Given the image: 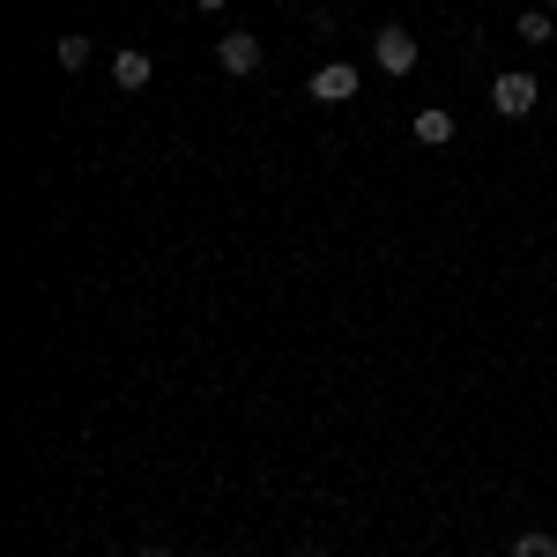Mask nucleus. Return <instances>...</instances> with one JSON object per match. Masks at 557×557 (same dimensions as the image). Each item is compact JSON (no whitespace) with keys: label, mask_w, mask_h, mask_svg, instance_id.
<instances>
[{"label":"nucleus","mask_w":557,"mask_h":557,"mask_svg":"<svg viewBox=\"0 0 557 557\" xmlns=\"http://www.w3.org/2000/svg\"><path fill=\"white\" fill-rule=\"evenodd\" d=\"M535 97H543V89H535V75H498V83H491V112H498V120H528V112H535Z\"/></svg>","instance_id":"f257e3e1"},{"label":"nucleus","mask_w":557,"mask_h":557,"mask_svg":"<svg viewBox=\"0 0 557 557\" xmlns=\"http://www.w3.org/2000/svg\"><path fill=\"white\" fill-rule=\"evenodd\" d=\"M372 60H380V75H409V67H417V38H409L401 23H386L380 38H372Z\"/></svg>","instance_id":"f03ea898"},{"label":"nucleus","mask_w":557,"mask_h":557,"mask_svg":"<svg viewBox=\"0 0 557 557\" xmlns=\"http://www.w3.org/2000/svg\"><path fill=\"white\" fill-rule=\"evenodd\" d=\"M357 83H364V75H357V67H349V60H327V67H312V97H320V104H349V97H357Z\"/></svg>","instance_id":"7ed1b4c3"},{"label":"nucleus","mask_w":557,"mask_h":557,"mask_svg":"<svg viewBox=\"0 0 557 557\" xmlns=\"http://www.w3.org/2000/svg\"><path fill=\"white\" fill-rule=\"evenodd\" d=\"M215 60H223V75H253V67H260V38H253V30H223Z\"/></svg>","instance_id":"20e7f679"},{"label":"nucleus","mask_w":557,"mask_h":557,"mask_svg":"<svg viewBox=\"0 0 557 557\" xmlns=\"http://www.w3.org/2000/svg\"><path fill=\"white\" fill-rule=\"evenodd\" d=\"M149 75H157V60H149V52H141V45H127V52H112V83L127 89H149Z\"/></svg>","instance_id":"39448f33"},{"label":"nucleus","mask_w":557,"mask_h":557,"mask_svg":"<svg viewBox=\"0 0 557 557\" xmlns=\"http://www.w3.org/2000/svg\"><path fill=\"white\" fill-rule=\"evenodd\" d=\"M417 141H424V149H446V141H454V112H446V104H424V112H417Z\"/></svg>","instance_id":"423d86ee"},{"label":"nucleus","mask_w":557,"mask_h":557,"mask_svg":"<svg viewBox=\"0 0 557 557\" xmlns=\"http://www.w3.org/2000/svg\"><path fill=\"white\" fill-rule=\"evenodd\" d=\"M52 52H60V67H89V60H97V38H83V30H67V38L52 45Z\"/></svg>","instance_id":"0eeeda50"},{"label":"nucleus","mask_w":557,"mask_h":557,"mask_svg":"<svg viewBox=\"0 0 557 557\" xmlns=\"http://www.w3.org/2000/svg\"><path fill=\"white\" fill-rule=\"evenodd\" d=\"M513 557H557V535L550 528H528V535H513Z\"/></svg>","instance_id":"6e6552de"},{"label":"nucleus","mask_w":557,"mask_h":557,"mask_svg":"<svg viewBox=\"0 0 557 557\" xmlns=\"http://www.w3.org/2000/svg\"><path fill=\"white\" fill-rule=\"evenodd\" d=\"M520 38H528V45H550V8H520Z\"/></svg>","instance_id":"1a4fd4ad"},{"label":"nucleus","mask_w":557,"mask_h":557,"mask_svg":"<svg viewBox=\"0 0 557 557\" xmlns=\"http://www.w3.org/2000/svg\"><path fill=\"white\" fill-rule=\"evenodd\" d=\"M134 557H172V543H141V550H134Z\"/></svg>","instance_id":"9d476101"},{"label":"nucleus","mask_w":557,"mask_h":557,"mask_svg":"<svg viewBox=\"0 0 557 557\" xmlns=\"http://www.w3.org/2000/svg\"><path fill=\"white\" fill-rule=\"evenodd\" d=\"M194 8H201V15H215V8H223V0H194Z\"/></svg>","instance_id":"9b49d317"},{"label":"nucleus","mask_w":557,"mask_h":557,"mask_svg":"<svg viewBox=\"0 0 557 557\" xmlns=\"http://www.w3.org/2000/svg\"><path fill=\"white\" fill-rule=\"evenodd\" d=\"M550 8H557V0H550Z\"/></svg>","instance_id":"f8f14e48"}]
</instances>
